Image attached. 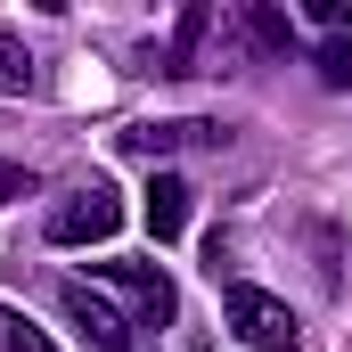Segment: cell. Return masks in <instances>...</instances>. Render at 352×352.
Masks as SVG:
<instances>
[{"instance_id":"cell-1","label":"cell","mask_w":352,"mask_h":352,"mask_svg":"<svg viewBox=\"0 0 352 352\" xmlns=\"http://www.w3.org/2000/svg\"><path fill=\"white\" fill-rule=\"evenodd\" d=\"M221 328H230L238 344H254V352H295L303 344V320H295L270 287H246V278L221 295Z\"/></svg>"},{"instance_id":"cell-2","label":"cell","mask_w":352,"mask_h":352,"mask_svg":"<svg viewBox=\"0 0 352 352\" xmlns=\"http://www.w3.org/2000/svg\"><path fill=\"white\" fill-rule=\"evenodd\" d=\"M90 287H107V295H123V320L156 344L164 336V320H173V278L156 263H98L90 270Z\"/></svg>"},{"instance_id":"cell-3","label":"cell","mask_w":352,"mask_h":352,"mask_svg":"<svg viewBox=\"0 0 352 352\" xmlns=\"http://www.w3.org/2000/svg\"><path fill=\"white\" fill-rule=\"evenodd\" d=\"M115 230H123V197L107 180H82L50 205V246H107Z\"/></svg>"},{"instance_id":"cell-4","label":"cell","mask_w":352,"mask_h":352,"mask_svg":"<svg viewBox=\"0 0 352 352\" xmlns=\"http://www.w3.org/2000/svg\"><path fill=\"white\" fill-rule=\"evenodd\" d=\"M58 303H66V320H74L98 352H148V336H140V328H131V320H123L90 278H66V287H58Z\"/></svg>"},{"instance_id":"cell-5","label":"cell","mask_w":352,"mask_h":352,"mask_svg":"<svg viewBox=\"0 0 352 352\" xmlns=\"http://www.w3.org/2000/svg\"><path fill=\"white\" fill-rule=\"evenodd\" d=\"M180 148H230V123H131L123 131V156L140 164H164Z\"/></svg>"},{"instance_id":"cell-6","label":"cell","mask_w":352,"mask_h":352,"mask_svg":"<svg viewBox=\"0 0 352 352\" xmlns=\"http://www.w3.org/2000/svg\"><path fill=\"white\" fill-rule=\"evenodd\" d=\"M188 205H197V188H188L180 173H156V180H148V230H156L164 246L188 230Z\"/></svg>"},{"instance_id":"cell-7","label":"cell","mask_w":352,"mask_h":352,"mask_svg":"<svg viewBox=\"0 0 352 352\" xmlns=\"http://www.w3.org/2000/svg\"><path fill=\"white\" fill-rule=\"evenodd\" d=\"M205 25H213V8L197 0V8H180V25H173V50L156 58V74H197V50H205Z\"/></svg>"},{"instance_id":"cell-8","label":"cell","mask_w":352,"mask_h":352,"mask_svg":"<svg viewBox=\"0 0 352 352\" xmlns=\"http://www.w3.org/2000/svg\"><path fill=\"white\" fill-rule=\"evenodd\" d=\"M238 33H246L263 58H287V41H295V25H287L278 8H263V0H254V8H238Z\"/></svg>"},{"instance_id":"cell-9","label":"cell","mask_w":352,"mask_h":352,"mask_svg":"<svg viewBox=\"0 0 352 352\" xmlns=\"http://www.w3.org/2000/svg\"><path fill=\"white\" fill-rule=\"evenodd\" d=\"M0 90H33V50L0 25Z\"/></svg>"},{"instance_id":"cell-10","label":"cell","mask_w":352,"mask_h":352,"mask_svg":"<svg viewBox=\"0 0 352 352\" xmlns=\"http://www.w3.org/2000/svg\"><path fill=\"white\" fill-rule=\"evenodd\" d=\"M0 352H58V344H50L25 311H8V303H0Z\"/></svg>"},{"instance_id":"cell-11","label":"cell","mask_w":352,"mask_h":352,"mask_svg":"<svg viewBox=\"0 0 352 352\" xmlns=\"http://www.w3.org/2000/svg\"><path fill=\"white\" fill-rule=\"evenodd\" d=\"M320 82H328V90H352V33L320 50Z\"/></svg>"},{"instance_id":"cell-12","label":"cell","mask_w":352,"mask_h":352,"mask_svg":"<svg viewBox=\"0 0 352 352\" xmlns=\"http://www.w3.org/2000/svg\"><path fill=\"white\" fill-rule=\"evenodd\" d=\"M311 25H328V33L344 41L352 33V0H311Z\"/></svg>"},{"instance_id":"cell-13","label":"cell","mask_w":352,"mask_h":352,"mask_svg":"<svg viewBox=\"0 0 352 352\" xmlns=\"http://www.w3.org/2000/svg\"><path fill=\"white\" fill-rule=\"evenodd\" d=\"M8 197H33V173H25V164H0V205H8Z\"/></svg>"}]
</instances>
